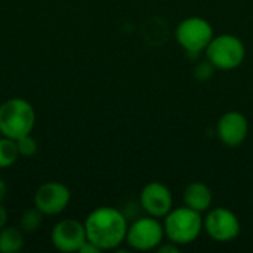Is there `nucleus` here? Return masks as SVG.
I'll return each instance as SVG.
<instances>
[{"mask_svg": "<svg viewBox=\"0 0 253 253\" xmlns=\"http://www.w3.org/2000/svg\"><path fill=\"white\" fill-rule=\"evenodd\" d=\"M165 236L169 242L176 243L178 246L193 243L200 233L203 231V218L202 213L188 208H176L172 209L165 216Z\"/></svg>", "mask_w": 253, "mask_h": 253, "instance_id": "obj_3", "label": "nucleus"}, {"mask_svg": "<svg viewBox=\"0 0 253 253\" xmlns=\"http://www.w3.org/2000/svg\"><path fill=\"white\" fill-rule=\"evenodd\" d=\"M175 37L178 44L190 53L206 50L213 39V28L209 21L202 16H188L176 27Z\"/></svg>", "mask_w": 253, "mask_h": 253, "instance_id": "obj_5", "label": "nucleus"}, {"mask_svg": "<svg viewBox=\"0 0 253 253\" xmlns=\"http://www.w3.org/2000/svg\"><path fill=\"white\" fill-rule=\"evenodd\" d=\"M6 193H7V185H6V182L0 178V203H1L3 199L6 197Z\"/></svg>", "mask_w": 253, "mask_h": 253, "instance_id": "obj_21", "label": "nucleus"}, {"mask_svg": "<svg viewBox=\"0 0 253 253\" xmlns=\"http://www.w3.org/2000/svg\"><path fill=\"white\" fill-rule=\"evenodd\" d=\"M24 248V231L19 227L4 225L0 230V253H16Z\"/></svg>", "mask_w": 253, "mask_h": 253, "instance_id": "obj_13", "label": "nucleus"}, {"mask_svg": "<svg viewBox=\"0 0 253 253\" xmlns=\"http://www.w3.org/2000/svg\"><path fill=\"white\" fill-rule=\"evenodd\" d=\"M6 224H7V211H6V208L1 206V203H0V230H1Z\"/></svg>", "mask_w": 253, "mask_h": 253, "instance_id": "obj_20", "label": "nucleus"}, {"mask_svg": "<svg viewBox=\"0 0 253 253\" xmlns=\"http://www.w3.org/2000/svg\"><path fill=\"white\" fill-rule=\"evenodd\" d=\"M139 205L147 215L165 218L173 209L172 191L162 182H148L139 194Z\"/></svg>", "mask_w": 253, "mask_h": 253, "instance_id": "obj_10", "label": "nucleus"}, {"mask_svg": "<svg viewBox=\"0 0 253 253\" xmlns=\"http://www.w3.org/2000/svg\"><path fill=\"white\" fill-rule=\"evenodd\" d=\"M43 218H44V215L36 206H33V208L27 209L25 212H22V215L19 218V228L24 233H34L42 227Z\"/></svg>", "mask_w": 253, "mask_h": 253, "instance_id": "obj_15", "label": "nucleus"}, {"mask_svg": "<svg viewBox=\"0 0 253 253\" xmlns=\"http://www.w3.org/2000/svg\"><path fill=\"white\" fill-rule=\"evenodd\" d=\"M165 237V227L159 218L147 215L135 219L127 227L125 242L135 251H153L163 243Z\"/></svg>", "mask_w": 253, "mask_h": 253, "instance_id": "obj_6", "label": "nucleus"}, {"mask_svg": "<svg viewBox=\"0 0 253 253\" xmlns=\"http://www.w3.org/2000/svg\"><path fill=\"white\" fill-rule=\"evenodd\" d=\"M212 200H213V196H212L211 188L200 181L188 184L185 191H184L185 206H188V208H191L200 213L211 208Z\"/></svg>", "mask_w": 253, "mask_h": 253, "instance_id": "obj_12", "label": "nucleus"}, {"mask_svg": "<svg viewBox=\"0 0 253 253\" xmlns=\"http://www.w3.org/2000/svg\"><path fill=\"white\" fill-rule=\"evenodd\" d=\"M79 252L80 253H99L102 252L98 246H95L93 243H90L89 240H86L84 243H83V246L79 249Z\"/></svg>", "mask_w": 253, "mask_h": 253, "instance_id": "obj_19", "label": "nucleus"}, {"mask_svg": "<svg viewBox=\"0 0 253 253\" xmlns=\"http://www.w3.org/2000/svg\"><path fill=\"white\" fill-rule=\"evenodd\" d=\"M86 237L101 251H114L125 240L127 233L126 215L111 206L93 209L84 219Z\"/></svg>", "mask_w": 253, "mask_h": 253, "instance_id": "obj_1", "label": "nucleus"}, {"mask_svg": "<svg viewBox=\"0 0 253 253\" xmlns=\"http://www.w3.org/2000/svg\"><path fill=\"white\" fill-rule=\"evenodd\" d=\"M206 58L216 70L231 71L243 64L246 58V47L237 36H213L206 47Z\"/></svg>", "mask_w": 253, "mask_h": 253, "instance_id": "obj_4", "label": "nucleus"}, {"mask_svg": "<svg viewBox=\"0 0 253 253\" xmlns=\"http://www.w3.org/2000/svg\"><path fill=\"white\" fill-rule=\"evenodd\" d=\"M86 240L87 237L84 224L74 218H65L58 221L50 231L52 246L59 252H79V249Z\"/></svg>", "mask_w": 253, "mask_h": 253, "instance_id": "obj_9", "label": "nucleus"}, {"mask_svg": "<svg viewBox=\"0 0 253 253\" xmlns=\"http://www.w3.org/2000/svg\"><path fill=\"white\" fill-rule=\"evenodd\" d=\"M71 202L70 188L56 181L42 184L34 194V206L44 216H56L62 213Z\"/></svg>", "mask_w": 253, "mask_h": 253, "instance_id": "obj_7", "label": "nucleus"}, {"mask_svg": "<svg viewBox=\"0 0 253 253\" xmlns=\"http://www.w3.org/2000/svg\"><path fill=\"white\" fill-rule=\"evenodd\" d=\"M16 147L21 157H33L37 153V141L31 135L16 139Z\"/></svg>", "mask_w": 253, "mask_h": 253, "instance_id": "obj_16", "label": "nucleus"}, {"mask_svg": "<svg viewBox=\"0 0 253 253\" xmlns=\"http://www.w3.org/2000/svg\"><path fill=\"white\" fill-rule=\"evenodd\" d=\"M215 70H216V68L206 59V61L200 62V64L194 68V76H196L199 80H209V79L212 77V74H213Z\"/></svg>", "mask_w": 253, "mask_h": 253, "instance_id": "obj_17", "label": "nucleus"}, {"mask_svg": "<svg viewBox=\"0 0 253 253\" xmlns=\"http://www.w3.org/2000/svg\"><path fill=\"white\" fill-rule=\"evenodd\" d=\"M19 157L21 156L16 147V141L1 135L0 136V169H7L13 166Z\"/></svg>", "mask_w": 253, "mask_h": 253, "instance_id": "obj_14", "label": "nucleus"}, {"mask_svg": "<svg viewBox=\"0 0 253 253\" xmlns=\"http://www.w3.org/2000/svg\"><path fill=\"white\" fill-rule=\"evenodd\" d=\"M156 251L160 253L179 252V249H178V245H176V243H173V242H170V243H168V245H159V248H157Z\"/></svg>", "mask_w": 253, "mask_h": 253, "instance_id": "obj_18", "label": "nucleus"}, {"mask_svg": "<svg viewBox=\"0 0 253 253\" xmlns=\"http://www.w3.org/2000/svg\"><path fill=\"white\" fill-rule=\"evenodd\" d=\"M218 136L230 148L242 145L249 133V122L240 111H227L218 120Z\"/></svg>", "mask_w": 253, "mask_h": 253, "instance_id": "obj_11", "label": "nucleus"}, {"mask_svg": "<svg viewBox=\"0 0 253 253\" xmlns=\"http://www.w3.org/2000/svg\"><path fill=\"white\" fill-rule=\"evenodd\" d=\"M36 126V110L24 98H10L0 104V135L13 141L31 135Z\"/></svg>", "mask_w": 253, "mask_h": 253, "instance_id": "obj_2", "label": "nucleus"}, {"mask_svg": "<svg viewBox=\"0 0 253 253\" xmlns=\"http://www.w3.org/2000/svg\"><path fill=\"white\" fill-rule=\"evenodd\" d=\"M203 230L216 242L225 243L240 234V221L237 215L227 208H215L203 218Z\"/></svg>", "mask_w": 253, "mask_h": 253, "instance_id": "obj_8", "label": "nucleus"}]
</instances>
